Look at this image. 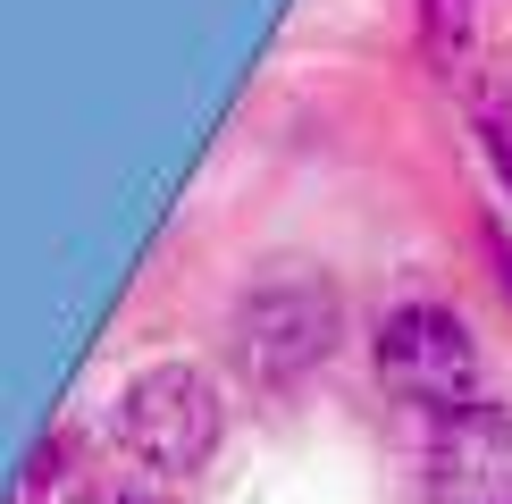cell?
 <instances>
[{"label":"cell","instance_id":"cell-1","mask_svg":"<svg viewBox=\"0 0 512 504\" xmlns=\"http://www.w3.org/2000/svg\"><path fill=\"white\" fill-rule=\"evenodd\" d=\"M345 345V294H336L319 269L303 261H277L269 278L244 286L236 303V353H244V378L261 395H294L303 378H319Z\"/></svg>","mask_w":512,"mask_h":504},{"label":"cell","instance_id":"cell-2","mask_svg":"<svg viewBox=\"0 0 512 504\" xmlns=\"http://www.w3.org/2000/svg\"><path fill=\"white\" fill-rule=\"evenodd\" d=\"M219 429H227V404L210 387V370L194 362H152L118 387V412H110V437L118 454L135 462L143 479H194L210 454H219Z\"/></svg>","mask_w":512,"mask_h":504},{"label":"cell","instance_id":"cell-3","mask_svg":"<svg viewBox=\"0 0 512 504\" xmlns=\"http://www.w3.org/2000/svg\"><path fill=\"white\" fill-rule=\"evenodd\" d=\"M370 353H378L387 395H395V404H412L420 420H437V412H454V404H471V395H487L479 345H471V328H462L454 303H395L387 320H378Z\"/></svg>","mask_w":512,"mask_h":504},{"label":"cell","instance_id":"cell-4","mask_svg":"<svg viewBox=\"0 0 512 504\" xmlns=\"http://www.w3.org/2000/svg\"><path fill=\"white\" fill-rule=\"evenodd\" d=\"M429 496L437 504H512V404L471 395V404L429 420Z\"/></svg>","mask_w":512,"mask_h":504},{"label":"cell","instance_id":"cell-5","mask_svg":"<svg viewBox=\"0 0 512 504\" xmlns=\"http://www.w3.org/2000/svg\"><path fill=\"white\" fill-rule=\"evenodd\" d=\"M68 462H76V429H51V437H42V446H34V462H26V471H17L9 504H42V496L59 488V479H68Z\"/></svg>","mask_w":512,"mask_h":504},{"label":"cell","instance_id":"cell-6","mask_svg":"<svg viewBox=\"0 0 512 504\" xmlns=\"http://www.w3.org/2000/svg\"><path fill=\"white\" fill-rule=\"evenodd\" d=\"M76 504H160V479L110 471V479H76Z\"/></svg>","mask_w":512,"mask_h":504},{"label":"cell","instance_id":"cell-7","mask_svg":"<svg viewBox=\"0 0 512 504\" xmlns=\"http://www.w3.org/2000/svg\"><path fill=\"white\" fill-rule=\"evenodd\" d=\"M479 143H487V160H496V168H504V185H512V118L487 110V118H479Z\"/></svg>","mask_w":512,"mask_h":504},{"label":"cell","instance_id":"cell-8","mask_svg":"<svg viewBox=\"0 0 512 504\" xmlns=\"http://www.w3.org/2000/svg\"><path fill=\"white\" fill-rule=\"evenodd\" d=\"M487 261H496V286H504V303H512V236L496 219H487Z\"/></svg>","mask_w":512,"mask_h":504}]
</instances>
